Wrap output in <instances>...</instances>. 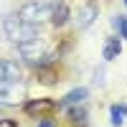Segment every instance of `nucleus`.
Returning <instances> with one entry per match:
<instances>
[{
	"label": "nucleus",
	"mask_w": 127,
	"mask_h": 127,
	"mask_svg": "<svg viewBox=\"0 0 127 127\" xmlns=\"http://www.w3.org/2000/svg\"><path fill=\"white\" fill-rule=\"evenodd\" d=\"M20 51V56H23V61H28L31 66H43V64H51V48L43 38H33V41H26V43H20L18 46Z\"/></svg>",
	"instance_id": "obj_1"
},
{
	"label": "nucleus",
	"mask_w": 127,
	"mask_h": 127,
	"mask_svg": "<svg viewBox=\"0 0 127 127\" xmlns=\"http://www.w3.org/2000/svg\"><path fill=\"white\" fill-rule=\"evenodd\" d=\"M5 36L13 41L15 46H20V43H26V41H33V38H38V26H31V23H23L18 15H13V18H5Z\"/></svg>",
	"instance_id": "obj_2"
},
{
	"label": "nucleus",
	"mask_w": 127,
	"mask_h": 127,
	"mask_svg": "<svg viewBox=\"0 0 127 127\" xmlns=\"http://www.w3.org/2000/svg\"><path fill=\"white\" fill-rule=\"evenodd\" d=\"M51 10H54V3H26L18 10V18L23 23L41 26L43 20H51Z\"/></svg>",
	"instance_id": "obj_3"
},
{
	"label": "nucleus",
	"mask_w": 127,
	"mask_h": 127,
	"mask_svg": "<svg viewBox=\"0 0 127 127\" xmlns=\"http://www.w3.org/2000/svg\"><path fill=\"white\" fill-rule=\"evenodd\" d=\"M59 109V102L56 99H28L23 104V112L28 117H36V120H43V117H51Z\"/></svg>",
	"instance_id": "obj_4"
},
{
	"label": "nucleus",
	"mask_w": 127,
	"mask_h": 127,
	"mask_svg": "<svg viewBox=\"0 0 127 127\" xmlns=\"http://www.w3.org/2000/svg\"><path fill=\"white\" fill-rule=\"evenodd\" d=\"M20 66L15 61H8V59H0V87H13V84L20 81Z\"/></svg>",
	"instance_id": "obj_5"
},
{
	"label": "nucleus",
	"mask_w": 127,
	"mask_h": 127,
	"mask_svg": "<svg viewBox=\"0 0 127 127\" xmlns=\"http://www.w3.org/2000/svg\"><path fill=\"white\" fill-rule=\"evenodd\" d=\"M97 15H99L97 5H92V3H84V5H79V18H76L79 28H89V26L94 23V18H97Z\"/></svg>",
	"instance_id": "obj_6"
},
{
	"label": "nucleus",
	"mask_w": 127,
	"mask_h": 127,
	"mask_svg": "<svg viewBox=\"0 0 127 127\" xmlns=\"http://www.w3.org/2000/svg\"><path fill=\"white\" fill-rule=\"evenodd\" d=\"M69 18H71L69 5H66V3H54V10H51V23H54L56 28H61V26L69 23Z\"/></svg>",
	"instance_id": "obj_7"
},
{
	"label": "nucleus",
	"mask_w": 127,
	"mask_h": 127,
	"mask_svg": "<svg viewBox=\"0 0 127 127\" xmlns=\"http://www.w3.org/2000/svg\"><path fill=\"white\" fill-rule=\"evenodd\" d=\"M87 97H89V92L84 89V87H79V89H71L69 94H64V97L59 99V107H74V104H81Z\"/></svg>",
	"instance_id": "obj_8"
},
{
	"label": "nucleus",
	"mask_w": 127,
	"mask_h": 127,
	"mask_svg": "<svg viewBox=\"0 0 127 127\" xmlns=\"http://www.w3.org/2000/svg\"><path fill=\"white\" fill-rule=\"evenodd\" d=\"M36 76H38L41 84H54L59 79V71H56V66H51V64H43V66L36 69Z\"/></svg>",
	"instance_id": "obj_9"
},
{
	"label": "nucleus",
	"mask_w": 127,
	"mask_h": 127,
	"mask_svg": "<svg viewBox=\"0 0 127 127\" xmlns=\"http://www.w3.org/2000/svg\"><path fill=\"white\" fill-rule=\"evenodd\" d=\"M122 54V41L120 38H107V43H104V59L112 61Z\"/></svg>",
	"instance_id": "obj_10"
},
{
	"label": "nucleus",
	"mask_w": 127,
	"mask_h": 127,
	"mask_svg": "<svg viewBox=\"0 0 127 127\" xmlns=\"http://www.w3.org/2000/svg\"><path fill=\"white\" fill-rule=\"evenodd\" d=\"M125 117H127V104H112L109 107V122L114 127H120L125 122Z\"/></svg>",
	"instance_id": "obj_11"
},
{
	"label": "nucleus",
	"mask_w": 127,
	"mask_h": 127,
	"mask_svg": "<svg viewBox=\"0 0 127 127\" xmlns=\"http://www.w3.org/2000/svg\"><path fill=\"white\" fill-rule=\"evenodd\" d=\"M69 112V120L74 122V125H84L87 122V107H81V104H74V107H66Z\"/></svg>",
	"instance_id": "obj_12"
},
{
	"label": "nucleus",
	"mask_w": 127,
	"mask_h": 127,
	"mask_svg": "<svg viewBox=\"0 0 127 127\" xmlns=\"http://www.w3.org/2000/svg\"><path fill=\"white\" fill-rule=\"evenodd\" d=\"M112 23H114V28L120 31V36H122V38H127V15H117Z\"/></svg>",
	"instance_id": "obj_13"
},
{
	"label": "nucleus",
	"mask_w": 127,
	"mask_h": 127,
	"mask_svg": "<svg viewBox=\"0 0 127 127\" xmlns=\"http://www.w3.org/2000/svg\"><path fill=\"white\" fill-rule=\"evenodd\" d=\"M38 127H56V125H54V120H48V117H43V120L38 122Z\"/></svg>",
	"instance_id": "obj_14"
},
{
	"label": "nucleus",
	"mask_w": 127,
	"mask_h": 127,
	"mask_svg": "<svg viewBox=\"0 0 127 127\" xmlns=\"http://www.w3.org/2000/svg\"><path fill=\"white\" fill-rule=\"evenodd\" d=\"M0 127H18L15 120H0Z\"/></svg>",
	"instance_id": "obj_15"
},
{
	"label": "nucleus",
	"mask_w": 127,
	"mask_h": 127,
	"mask_svg": "<svg viewBox=\"0 0 127 127\" xmlns=\"http://www.w3.org/2000/svg\"><path fill=\"white\" fill-rule=\"evenodd\" d=\"M125 5H127V0H125Z\"/></svg>",
	"instance_id": "obj_16"
}]
</instances>
